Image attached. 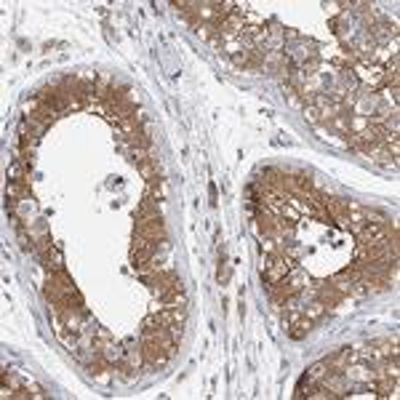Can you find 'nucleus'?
<instances>
[{
  "label": "nucleus",
  "instance_id": "obj_1",
  "mask_svg": "<svg viewBox=\"0 0 400 400\" xmlns=\"http://www.w3.org/2000/svg\"><path fill=\"white\" fill-rule=\"evenodd\" d=\"M136 235L145 238V240H166V227L160 216H152V219H139L136 222Z\"/></svg>",
  "mask_w": 400,
  "mask_h": 400
}]
</instances>
